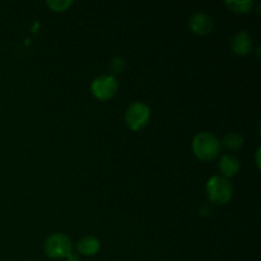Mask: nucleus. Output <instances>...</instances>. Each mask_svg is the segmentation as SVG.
I'll return each mask as SVG.
<instances>
[{"label": "nucleus", "instance_id": "obj_1", "mask_svg": "<svg viewBox=\"0 0 261 261\" xmlns=\"http://www.w3.org/2000/svg\"><path fill=\"white\" fill-rule=\"evenodd\" d=\"M193 149L199 160L211 162L218 157L221 152V143L211 133H200L194 138Z\"/></svg>", "mask_w": 261, "mask_h": 261}, {"label": "nucleus", "instance_id": "obj_2", "mask_svg": "<svg viewBox=\"0 0 261 261\" xmlns=\"http://www.w3.org/2000/svg\"><path fill=\"white\" fill-rule=\"evenodd\" d=\"M206 193L212 203L217 205H223L231 200L233 188L226 177L214 176L206 184Z\"/></svg>", "mask_w": 261, "mask_h": 261}, {"label": "nucleus", "instance_id": "obj_8", "mask_svg": "<svg viewBox=\"0 0 261 261\" xmlns=\"http://www.w3.org/2000/svg\"><path fill=\"white\" fill-rule=\"evenodd\" d=\"M219 170L222 171L226 177H233L241 170V163L239 158L232 154H224L221 157L219 161Z\"/></svg>", "mask_w": 261, "mask_h": 261}, {"label": "nucleus", "instance_id": "obj_14", "mask_svg": "<svg viewBox=\"0 0 261 261\" xmlns=\"http://www.w3.org/2000/svg\"><path fill=\"white\" fill-rule=\"evenodd\" d=\"M68 260L69 261H79V256L78 255H74V254H70L68 256Z\"/></svg>", "mask_w": 261, "mask_h": 261}, {"label": "nucleus", "instance_id": "obj_5", "mask_svg": "<svg viewBox=\"0 0 261 261\" xmlns=\"http://www.w3.org/2000/svg\"><path fill=\"white\" fill-rule=\"evenodd\" d=\"M92 93L99 101L111 99L119 89V83L114 75H101L92 83Z\"/></svg>", "mask_w": 261, "mask_h": 261}, {"label": "nucleus", "instance_id": "obj_11", "mask_svg": "<svg viewBox=\"0 0 261 261\" xmlns=\"http://www.w3.org/2000/svg\"><path fill=\"white\" fill-rule=\"evenodd\" d=\"M223 145L228 150H237L244 145V137L239 133H229L223 139Z\"/></svg>", "mask_w": 261, "mask_h": 261}, {"label": "nucleus", "instance_id": "obj_7", "mask_svg": "<svg viewBox=\"0 0 261 261\" xmlns=\"http://www.w3.org/2000/svg\"><path fill=\"white\" fill-rule=\"evenodd\" d=\"M231 47L237 55H247L252 51V37L247 31H239L233 36Z\"/></svg>", "mask_w": 261, "mask_h": 261}, {"label": "nucleus", "instance_id": "obj_6", "mask_svg": "<svg viewBox=\"0 0 261 261\" xmlns=\"http://www.w3.org/2000/svg\"><path fill=\"white\" fill-rule=\"evenodd\" d=\"M189 27L194 33L200 36L209 35L214 28V20L209 14L198 12L193 14L189 19Z\"/></svg>", "mask_w": 261, "mask_h": 261}, {"label": "nucleus", "instance_id": "obj_12", "mask_svg": "<svg viewBox=\"0 0 261 261\" xmlns=\"http://www.w3.org/2000/svg\"><path fill=\"white\" fill-rule=\"evenodd\" d=\"M46 4L51 8V10L54 12H64V10L69 9L70 5L73 4L71 0H48L46 2Z\"/></svg>", "mask_w": 261, "mask_h": 261}, {"label": "nucleus", "instance_id": "obj_13", "mask_svg": "<svg viewBox=\"0 0 261 261\" xmlns=\"http://www.w3.org/2000/svg\"><path fill=\"white\" fill-rule=\"evenodd\" d=\"M125 68V60L120 56H116L115 59H112V61L110 63V69H111L114 73H121Z\"/></svg>", "mask_w": 261, "mask_h": 261}, {"label": "nucleus", "instance_id": "obj_10", "mask_svg": "<svg viewBox=\"0 0 261 261\" xmlns=\"http://www.w3.org/2000/svg\"><path fill=\"white\" fill-rule=\"evenodd\" d=\"M226 5L237 14H246L254 7V2L252 0H241V2L240 0H227Z\"/></svg>", "mask_w": 261, "mask_h": 261}, {"label": "nucleus", "instance_id": "obj_4", "mask_svg": "<svg viewBox=\"0 0 261 261\" xmlns=\"http://www.w3.org/2000/svg\"><path fill=\"white\" fill-rule=\"evenodd\" d=\"M150 119V109L143 102H134L130 105L125 114V121L132 130H142L147 126Z\"/></svg>", "mask_w": 261, "mask_h": 261}, {"label": "nucleus", "instance_id": "obj_3", "mask_svg": "<svg viewBox=\"0 0 261 261\" xmlns=\"http://www.w3.org/2000/svg\"><path fill=\"white\" fill-rule=\"evenodd\" d=\"M45 254L51 259H64L73 251V242L63 233H54L45 241L43 245Z\"/></svg>", "mask_w": 261, "mask_h": 261}, {"label": "nucleus", "instance_id": "obj_9", "mask_svg": "<svg viewBox=\"0 0 261 261\" xmlns=\"http://www.w3.org/2000/svg\"><path fill=\"white\" fill-rule=\"evenodd\" d=\"M101 249V242L98 239L93 236H86L78 242L76 245V250L81 255L84 256H93Z\"/></svg>", "mask_w": 261, "mask_h": 261}]
</instances>
